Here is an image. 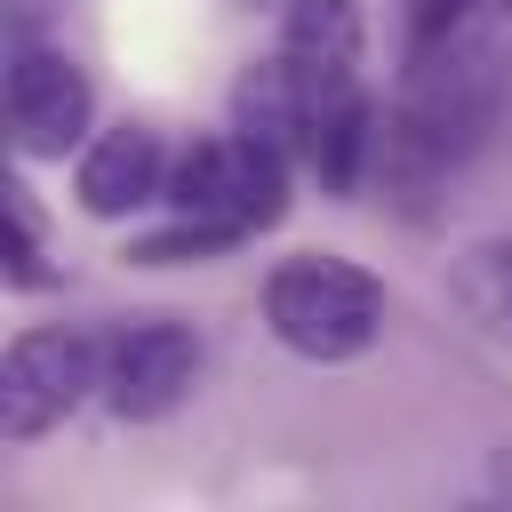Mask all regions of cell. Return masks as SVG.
Listing matches in <instances>:
<instances>
[{"mask_svg":"<svg viewBox=\"0 0 512 512\" xmlns=\"http://www.w3.org/2000/svg\"><path fill=\"white\" fill-rule=\"evenodd\" d=\"M200 368H208V344L184 320L144 312V320H128V328L104 336V392L96 400L120 424H160V416H176L200 392Z\"/></svg>","mask_w":512,"mask_h":512,"instance_id":"cell-6","label":"cell"},{"mask_svg":"<svg viewBox=\"0 0 512 512\" xmlns=\"http://www.w3.org/2000/svg\"><path fill=\"white\" fill-rule=\"evenodd\" d=\"M504 112V64L496 48L464 24L448 40H424L408 48L400 64V88L376 120V192L408 216H424V200L480 160L488 128Z\"/></svg>","mask_w":512,"mask_h":512,"instance_id":"cell-1","label":"cell"},{"mask_svg":"<svg viewBox=\"0 0 512 512\" xmlns=\"http://www.w3.org/2000/svg\"><path fill=\"white\" fill-rule=\"evenodd\" d=\"M232 248H240V232L168 208V224H152V232L128 240V264H152V272H160V264H216V256H232Z\"/></svg>","mask_w":512,"mask_h":512,"instance_id":"cell-12","label":"cell"},{"mask_svg":"<svg viewBox=\"0 0 512 512\" xmlns=\"http://www.w3.org/2000/svg\"><path fill=\"white\" fill-rule=\"evenodd\" d=\"M472 8H480V0H408V48L464 32V24H472Z\"/></svg>","mask_w":512,"mask_h":512,"instance_id":"cell-14","label":"cell"},{"mask_svg":"<svg viewBox=\"0 0 512 512\" xmlns=\"http://www.w3.org/2000/svg\"><path fill=\"white\" fill-rule=\"evenodd\" d=\"M168 144H160V128H144V120H120V128H96L88 144H80V168H72V200H80V216H96V224H128L136 208H152V200H168Z\"/></svg>","mask_w":512,"mask_h":512,"instance_id":"cell-7","label":"cell"},{"mask_svg":"<svg viewBox=\"0 0 512 512\" xmlns=\"http://www.w3.org/2000/svg\"><path fill=\"white\" fill-rule=\"evenodd\" d=\"M280 56H288L312 88L360 80V56H368L360 0H280Z\"/></svg>","mask_w":512,"mask_h":512,"instance_id":"cell-9","label":"cell"},{"mask_svg":"<svg viewBox=\"0 0 512 512\" xmlns=\"http://www.w3.org/2000/svg\"><path fill=\"white\" fill-rule=\"evenodd\" d=\"M0 192H8V248H0L8 264H0V272H8V288H40V280H48V224H40V200H32L24 176H8Z\"/></svg>","mask_w":512,"mask_h":512,"instance_id":"cell-13","label":"cell"},{"mask_svg":"<svg viewBox=\"0 0 512 512\" xmlns=\"http://www.w3.org/2000/svg\"><path fill=\"white\" fill-rule=\"evenodd\" d=\"M104 392V344L88 328H16L0 352V440L24 448Z\"/></svg>","mask_w":512,"mask_h":512,"instance_id":"cell-4","label":"cell"},{"mask_svg":"<svg viewBox=\"0 0 512 512\" xmlns=\"http://www.w3.org/2000/svg\"><path fill=\"white\" fill-rule=\"evenodd\" d=\"M384 280L360 272L352 256H280L264 272V328L280 352L312 360V368H344L360 352L384 344Z\"/></svg>","mask_w":512,"mask_h":512,"instance_id":"cell-2","label":"cell"},{"mask_svg":"<svg viewBox=\"0 0 512 512\" xmlns=\"http://www.w3.org/2000/svg\"><path fill=\"white\" fill-rule=\"evenodd\" d=\"M376 120H384V104H376L360 80H328V88H312V120H304V168L320 176V192L352 200V192L376 176Z\"/></svg>","mask_w":512,"mask_h":512,"instance_id":"cell-8","label":"cell"},{"mask_svg":"<svg viewBox=\"0 0 512 512\" xmlns=\"http://www.w3.org/2000/svg\"><path fill=\"white\" fill-rule=\"evenodd\" d=\"M304 120H312V80H304L288 56L248 64V72L232 80V128H240V136H256V144L304 160Z\"/></svg>","mask_w":512,"mask_h":512,"instance_id":"cell-10","label":"cell"},{"mask_svg":"<svg viewBox=\"0 0 512 512\" xmlns=\"http://www.w3.org/2000/svg\"><path fill=\"white\" fill-rule=\"evenodd\" d=\"M488 8H504V16H512V0H488Z\"/></svg>","mask_w":512,"mask_h":512,"instance_id":"cell-17","label":"cell"},{"mask_svg":"<svg viewBox=\"0 0 512 512\" xmlns=\"http://www.w3.org/2000/svg\"><path fill=\"white\" fill-rule=\"evenodd\" d=\"M288 152H272V144H256V136H240V128H224V136H192L176 160H168V208L176 216H208V224H224V232H240V240H256V232H272L280 216H288Z\"/></svg>","mask_w":512,"mask_h":512,"instance_id":"cell-3","label":"cell"},{"mask_svg":"<svg viewBox=\"0 0 512 512\" xmlns=\"http://www.w3.org/2000/svg\"><path fill=\"white\" fill-rule=\"evenodd\" d=\"M0 112H8L16 160H64V152H80L96 136V88H88V72L56 40H40V32H8Z\"/></svg>","mask_w":512,"mask_h":512,"instance_id":"cell-5","label":"cell"},{"mask_svg":"<svg viewBox=\"0 0 512 512\" xmlns=\"http://www.w3.org/2000/svg\"><path fill=\"white\" fill-rule=\"evenodd\" d=\"M448 296L464 320H480L488 336H512V232L464 240L448 256Z\"/></svg>","mask_w":512,"mask_h":512,"instance_id":"cell-11","label":"cell"},{"mask_svg":"<svg viewBox=\"0 0 512 512\" xmlns=\"http://www.w3.org/2000/svg\"><path fill=\"white\" fill-rule=\"evenodd\" d=\"M48 8H64V0H0L8 32H40V16H48Z\"/></svg>","mask_w":512,"mask_h":512,"instance_id":"cell-15","label":"cell"},{"mask_svg":"<svg viewBox=\"0 0 512 512\" xmlns=\"http://www.w3.org/2000/svg\"><path fill=\"white\" fill-rule=\"evenodd\" d=\"M496 496H504V504H512V448H504V456H496Z\"/></svg>","mask_w":512,"mask_h":512,"instance_id":"cell-16","label":"cell"}]
</instances>
